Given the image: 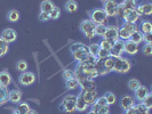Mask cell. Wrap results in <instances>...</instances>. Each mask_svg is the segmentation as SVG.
I'll list each match as a JSON object with an SVG mask.
<instances>
[{
  "instance_id": "1",
  "label": "cell",
  "mask_w": 152,
  "mask_h": 114,
  "mask_svg": "<svg viewBox=\"0 0 152 114\" xmlns=\"http://www.w3.org/2000/svg\"><path fill=\"white\" fill-rule=\"evenodd\" d=\"M95 57H88L86 61L81 63H77V66L75 68V76L80 82L85 79H95L97 78V71L95 70Z\"/></svg>"
},
{
  "instance_id": "2",
  "label": "cell",
  "mask_w": 152,
  "mask_h": 114,
  "mask_svg": "<svg viewBox=\"0 0 152 114\" xmlns=\"http://www.w3.org/2000/svg\"><path fill=\"white\" fill-rule=\"evenodd\" d=\"M70 53L72 55L73 60L77 63H81L86 61L89 57L88 54V46L83 44V42H75L70 47Z\"/></svg>"
},
{
  "instance_id": "3",
  "label": "cell",
  "mask_w": 152,
  "mask_h": 114,
  "mask_svg": "<svg viewBox=\"0 0 152 114\" xmlns=\"http://www.w3.org/2000/svg\"><path fill=\"white\" fill-rule=\"evenodd\" d=\"M130 68H132V62L128 58H125L124 56L118 57V58H114L112 72L119 73V74H126V73L129 72Z\"/></svg>"
},
{
  "instance_id": "4",
  "label": "cell",
  "mask_w": 152,
  "mask_h": 114,
  "mask_svg": "<svg viewBox=\"0 0 152 114\" xmlns=\"http://www.w3.org/2000/svg\"><path fill=\"white\" fill-rule=\"evenodd\" d=\"M76 103H77V95L75 94H69L64 98L62 99V103L60 105V110L64 113H75L76 112Z\"/></svg>"
},
{
  "instance_id": "5",
  "label": "cell",
  "mask_w": 152,
  "mask_h": 114,
  "mask_svg": "<svg viewBox=\"0 0 152 114\" xmlns=\"http://www.w3.org/2000/svg\"><path fill=\"white\" fill-rule=\"evenodd\" d=\"M95 28H96V24L89 18L81 21L80 24H79V29L81 31V33L88 40H91V39H94L96 37L95 36Z\"/></svg>"
},
{
  "instance_id": "6",
  "label": "cell",
  "mask_w": 152,
  "mask_h": 114,
  "mask_svg": "<svg viewBox=\"0 0 152 114\" xmlns=\"http://www.w3.org/2000/svg\"><path fill=\"white\" fill-rule=\"evenodd\" d=\"M138 30V26L136 24H130V23H122L121 26H119V39L124 41L129 40L130 36Z\"/></svg>"
},
{
  "instance_id": "7",
  "label": "cell",
  "mask_w": 152,
  "mask_h": 114,
  "mask_svg": "<svg viewBox=\"0 0 152 114\" xmlns=\"http://www.w3.org/2000/svg\"><path fill=\"white\" fill-rule=\"evenodd\" d=\"M107 18L109 17L103 10V8H95L89 12V20H91L96 25H102V24L107 25Z\"/></svg>"
},
{
  "instance_id": "8",
  "label": "cell",
  "mask_w": 152,
  "mask_h": 114,
  "mask_svg": "<svg viewBox=\"0 0 152 114\" xmlns=\"http://www.w3.org/2000/svg\"><path fill=\"white\" fill-rule=\"evenodd\" d=\"M36 80H37L36 74L33 72H29V71L22 72L18 76V82L23 87H29L31 84H33L36 82Z\"/></svg>"
},
{
  "instance_id": "9",
  "label": "cell",
  "mask_w": 152,
  "mask_h": 114,
  "mask_svg": "<svg viewBox=\"0 0 152 114\" xmlns=\"http://www.w3.org/2000/svg\"><path fill=\"white\" fill-rule=\"evenodd\" d=\"M118 2L115 0H107L103 2V10L105 12L107 17H117V10H118Z\"/></svg>"
},
{
  "instance_id": "10",
  "label": "cell",
  "mask_w": 152,
  "mask_h": 114,
  "mask_svg": "<svg viewBox=\"0 0 152 114\" xmlns=\"http://www.w3.org/2000/svg\"><path fill=\"white\" fill-rule=\"evenodd\" d=\"M140 14L136 12V9H125L122 14V20L125 23H130V24H136L137 21L140 20Z\"/></svg>"
},
{
  "instance_id": "11",
  "label": "cell",
  "mask_w": 152,
  "mask_h": 114,
  "mask_svg": "<svg viewBox=\"0 0 152 114\" xmlns=\"http://www.w3.org/2000/svg\"><path fill=\"white\" fill-rule=\"evenodd\" d=\"M124 46H125V41L124 40H121V39L115 40L112 49L110 50V56L113 57V58L121 57L122 55H124Z\"/></svg>"
},
{
  "instance_id": "12",
  "label": "cell",
  "mask_w": 152,
  "mask_h": 114,
  "mask_svg": "<svg viewBox=\"0 0 152 114\" xmlns=\"http://www.w3.org/2000/svg\"><path fill=\"white\" fill-rule=\"evenodd\" d=\"M107 40H111V41H115L119 39V26L117 25H107V30L104 36L102 37Z\"/></svg>"
},
{
  "instance_id": "13",
  "label": "cell",
  "mask_w": 152,
  "mask_h": 114,
  "mask_svg": "<svg viewBox=\"0 0 152 114\" xmlns=\"http://www.w3.org/2000/svg\"><path fill=\"white\" fill-rule=\"evenodd\" d=\"M135 104H136V100L130 95H125V96H122L121 98L119 99V105H120V107H121V110L124 112L128 111Z\"/></svg>"
},
{
  "instance_id": "14",
  "label": "cell",
  "mask_w": 152,
  "mask_h": 114,
  "mask_svg": "<svg viewBox=\"0 0 152 114\" xmlns=\"http://www.w3.org/2000/svg\"><path fill=\"white\" fill-rule=\"evenodd\" d=\"M83 99L85 100V103L88 105V106H91L95 102H96V99L99 97V95H97V90H94V91H80V94H79Z\"/></svg>"
},
{
  "instance_id": "15",
  "label": "cell",
  "mask_w": 152,
  "mask_h": 114,
  "mask_svg": "<svg viewBox=\"0 0 152 114\" xmlns=\"http://www.w3.org/2000/svg\"><path fill=\"white\" fill-rule=\"evenodd\" d=\"M136 12L140 14V16H150L152 14V4L150 1L146 2H138L136 6Z\"/></svg>"
},
{
  "instance_id": "16",
  "label": "cell",
  "mask_w": 152,
  "mask_h": 114,
  "mask_svg": "<svg viewBox=\"0 0 152 114\" xmlns=\"http://www.w3.org/2000/svg\"><path fill=\"white\" fill-rule=\"evenodd\" d=\"M80 91H94L97 90V86L94 79H85L79 82Z\"/></svg>"
},
{
  "instance_id": "17",
  "label": "cell",
  "mask_w": 152,
  "mask_h": 114,
  "mask_svg": "<svg viewBox=\"0 0 152 114\" xmlns=\"http://www.w3.org/2000/svg\"><path fill=\"white\" fill-rule=\"evenodd\" d=\"M0 37L4 39L7 44H12V42H15L16 39H17V32L14 29H12V28H8V29L2 31Z\"/></svg>"
},
{
  "instance_id": "18",
  "label": "cell",
  "mask_w": 152,
  "mask_h": 114,
  "mask_svg": "<svg viewBox=\"0 0 152 114\" xmlns=\"http://www.w3.org/2000/svg\"><path fill=\"white\" fill-rule=\"evenodd\" d=\"M140 52V46L134 44L130 40H126L125 41V46H124V54H127L129 56H134Z\"/></svg>"
},
{
  "instance_id": "19",
  "label": "cell",
  "mask_w": 152,
  "mask_h": 114,
  "mask_svg": "<svg viewBox=\"0 0 152 114\" xmlns=\"http://www.w3.org/2000/svg\"><path fill=\"white\" fill-rule=\"evenodd\" d=\"M149 92H150V90L148 89V87L141 84L136 90L134 91V98H135V100L138 102V103H142V100L145 98V96H146Z\"/></svg>"
},
{
  "instance_id": "20",
  "label": "cell",
  "mask_w": 152,
  "mask_h": 114,
  "mask_svg": "<svg viewBox=\"0 0 152 114\" xmlns=\"http://www.w3.org/2000/svg\"><path fill=\"white\" fill-rule=\"evenodd\" d=\"M95 70L97 71V74L99 76H103L109 74L107 71V68H105V58H96L95 61Z\"/></svg>"
},
{
  "instance_id": "21",
  "label": "cell",
  "mask_w": 152,
  "mask_h": 114,
  "mask_svg": "<svg viewBox=\"0 0 152 114\" xmlns=\"http://www.w3.org/2000/svg\"><path fill=\"white\" fill-rule=\"evenodd\" d=\"M22 91L18 90V89H13V90H9L8 94V102L13 103V104H18L21 100H22Z\"/></svg>"
},
{
  "instance_id": "22",
  "label": "cell",
  "mask_w": 152,
  "mask_h": 114,
  "mask_svg": "<svg viewBox=\"0 0 152 114\" xmlns=\"http://www.w3.org/2000/svg\"><path fill=\"white\" fill-rule=\"evenodd\" d=\"M12 81H13V78L10 76V73L8 71H1L0 72V84L4 86V87H8L12 84Z\"/></svg>"
},
{
  "instance_id": "23",
  "label": "cell",
  "mask_w": 152,
  "mask_h": 114,
  "mask_svg": "<svg viewBox=\"0 0 152 114\" xmlns=\"http://www.w3.org/2000/svg\"><path fill=\"white\" fill-rule=\"evenodd\" d=\"M88 105L85 103V100L80 95H77V103H76V111L78 112H85L88 110Z\"/></svg>"
},
{
  "instance_id": "24",
  "label": "cell",
  "mask_w": 152,
  "mask_h": 114,
  "mask_svg": "<svg viewBox=\"0 0 152 114\" xmlns=\"http://www.w3.org/2000/svg\"><path fill=\"white\" fill-rule=\"evenodd\" d=\"M8 94H9L8 87H4L0 84V106L8 103Z\"/></svg>"
},
{
  "instance_id": "25",
  "label": "cell",
  "mask_w": 152,
  "mask_h": 114,
  "mask_svg": "<svg viewBox=\"0 0 152 114\" xmlns=\"http://www.w3.org/2000/svg\"><path fill=\"white\" fill-rule=\"evenodd\" d=\"M54 8H55V5H54V2H52V0H44L41 2V6H40L41 12L42 13H47V14H49Z\"/></svg>"
},
{
  "instance_id": "26",
  "label": "cell",
  "mask_w": 152,
  "mask_h": 114,
  "mask_svg": "<svg viewBox=\"0 0 152 114\" xmlns=\"http://www.w3.org/2000/svg\"><path fill=\"white\" fill-rule=\"evenodd\" d=\"M138 31H141L143 34L145 33H152V24L150 21L145 20V21H142L141 24H140V28H138Z\"/></svg>"
},
{
  "instance_id": "27",
  "label": "cell",
  "mask_w": 152,
  "mask_h": 114,
  "mask_svg": "<svg viewBox=\"0 0 152 114\" xmlns=\"http://www.w3.org/2000/svg\"><path fill=\"white\" fill-rule=\"evenodd\" d=\"M31 107L30 105L26 103V102H20L18 104H17V107H16V112L20 114H28L30 112Z\"/></svg>"
},
{
  "instance_id": "28",
  "label": "cell",
  "mask_w": 152,
  "mask_h": 114,
  "mask_svg": "<svg viewBox=\"0 0 152 114\" xmlns=\"http://www.w3.org/2000/svg\"><path fill=\"white\" fill-rule=\"evenodd\" d=\"M64 8L69 13H76L78 10V4H77L76 0H68L64 5Z\"/></svg>"
},
{
  "instance_id": "29",
  "label": "cell",
  "mask_w": 152,
  "mask_h": 114,
  "mask_svg": "<svg viewBox=\"0 0 152 114\" xmlns=\"http://www.w3.org/2000/svg\"><path fill=\"white\" fill-rule=\"evenodd\" d=\"M65 87H66L68 90H76V89H78L79 88V81H78V79L75 76V78H72L70 80H66L65 81Z\"/></svg>"
},
{
  "instance_id": "30",
  "label": "cell",
  "mask_w": 152,
  "mask_h": 114,
  "mask_svg": "<svg viewBox=\"0 0 152 114\" xmlns=\"http://www.w3.org/2000/svg\"><path fill=\"white\" fill-rule=\"evenodd\" d=\"M129 40L130 41H133L134 44H136V45L140 46V44L143 42V33H142L141 31L137 30L136 32H134V33L130 36Z\"/></svg>"
},
{
  "instance_id": "31",
  "label": "cell",
  "mask_w": 152,
  "mask_h": 114,
  "mask_svg": "<svg viewBox=\"0 0 152 114\" xmlns=\"http://www.w3.org/2000/svg\"><path fill=\"white\" fill-rule=\"evenodd\" d=\"M20 16L21 15H20V12H18V10H16V9H10L7 14V18L9 22L16 23V22H18Z\"/></svg>"
},
{
  "instance_id": "32",
  "label": "cell",
  "mask_w": 152,
  "mask_h": 114,
  "mask_svg": "<svg viewBox=\"0 0 152 114\" xmlns=\"http://www.w3.org/2000/svg\"><path fill=\"white\" fill-rule=\"evenodd\" d=\"M113 44H114V41H111V40H107V39L102 38L101 39V41L99 42V48L107 49V50L110 52V50L112 49V47H113Z\"/></svg>"
},
{
  "instance_id": "33",
  "label": "cell",
  "mask_w": 152,
  "mask_h": 114,
  "mask_svg": "<svg viewBox=\"0 0 152 114\" xmlns=\"http://www.w3.org/2000/svg\"><path fill=\"white\" fill-rule=\"evenodd\" d=\"M99 42H96V44H91V45L88 46V54H89L91 57L97 58V53H99Z\"/></svg>"
},
{
  "instance_id": "34",
  "label": "cell",
  "mask_w": 152,
  "mask_h": 114,
  "mask_svg": "<svg viewBox=\"0 0 152 114\" xmlns=\"http://www.w3.org/2000/svg\"><path fill=\"white\" fill-rule=\"evenodd\" d=\"M8 49H9V44H7L0 37V57H4L8 53Z\"/></svg>"
},
{
  "instance_id": "35",
  "label": "cell",
  "mask_w": 152,
  "mask_h": 114,
  "mask_svg": "<svg viewBox=\"0 0 152 114\" xmlns=\"http://www.w3.org/2000/svg\"><path fill=\"white\" fill-rule=\"evenodd\" d=\"M121 4L125 9H135L138 4V0H124Z\"/></svg>"
},
{
  "instance_id": "36",
  "label": "cell",
  "mask_w": 152,
  "mask_h": 114,
  "mask_svg": "<svg viewBox=\"0 0 152 114\" xmlns=\"http://www.w3.org/2000/svg\"><path fill=\"white\" fill-rule=\"evenodd\" d=\"M134 107L136 110L137 114H149V112H150V110L145 106L143 103H137L134 105Z\"/></svg>"
},
{
  "instance_id": "37",
  "label": "cell",
  "mask_w": 152,
  "mask_h": 114,
  "mask_svg": "<svg viewBox=\"0 0 152 114\" xmlns=\"http://www.w3.org/2000/svg\"><path fill=\"white\" fill-rule=\"evenodd\" d=\"M104 97L107 99V104L109 106H110V105H113V104L117 103V96H115V94L111 92V91L107 92V94L104 95Z\"/></svg>"
},
{
  "instance_id": "38",
  "label": "cell",
  "mask_w": 152,
  "mask_h": 114,
  "mask_svg": "<svg viewBox=\"0 0 152 114\" xmlns=\"http://www.w3.org/2000/svg\"><path fill=\"white\" fill-rule=\"evenodd\" d=\"M127 86H128V88H129V90H132L133 92L136 90L137 88L141 86V82L137 80V79H130L129 81L127 82Z\"/></svg>"
},
{
  "instance_id": "39",
  "label": "cell",
  "mask_w": 152,
  "mask_h": 114,
  "mask_svg": "<svg viewBox=\"0 0 152 114\" xmlns=\"http://www.w3.org/2000/svg\"><path fill=\"white\" fill-rule=\"evenodd\" d=\"M28 63L24 61V60H21V61H18L16 63V70L18 71V72H25V71H28Z\"/></svg>"
},
{
  "instance_id": "40",
  "label": "cell",
  "mask_w": 152,
  "mask_h": 114,
  "mask_svg": "<svg viewBox=\"0 0 152 114\" xmlns=\"http://www.w3.org/2000/svg\"><path fill=\"white\" fill-rule=\"evenodd\" d=\"M105 30H107V25H104V24L96 25V28H95V36L102 38L104 36V33H105Z\"/></svg>"
},
{
  "instance_id": "41",
  "label": "cell",
  "mask_w": 152,
  "mask_h": 114,
  "mask_svg": "<svg viewBox=\"0 0 152 114\" xmlns=\"http://www.w3.org/2000/svg\"><path fill=\"white\" fill-rule=\"evenodd\" d=\"M113 64H114V58L113 57H107L105 58V68H107V73H111L112 72V68H113Z\"/></svg>"
},
{
  "instance_id": "42",
  "label": "cell",
  "mask_w": 152,
  "mask_h": 114,
  "mask_svg": "<svg viewBox=\"0 0 152 114\" xmlns=\"http://www.w3.org/2000/svg\"><path fill=\"white\" fill-rule=\"evenodd\" d=\"M60 16H61V9L55 6V8L49 13V18L50 20H58Z\"/></svg>"
},
{
  "instance_id": "43",
  "label": "cell",
  "mask_w": 152,
  "mask_h": 114,
  "mask_svg": "<svg viewBox=\"0 0 152 114\" xmlns=\"http://www.w3.org/2000/svg\"><path fill=\"white\" fill-rule=\"evenodd\" d=\"M142 103H143L149 110H151L152 108V94L151 92H149V94L145 96V98L142 100Z\"/></svg>"
},
{
  "instance_id": "44",
  "label": "cell",
  "mask_w": 152,
  "mask_h": 114,
  "mask_svg": "<svg viewBox=\"0 0 152 114\" xmlns=\"http://www.w3.org/2000/svg\"><path fill=\"white\" fill-rule=\"evenodd\" d=\"M63 79H64V81H66V80H70V79H72V78H75V71H72V70H64L63 71Z\"/></svg>"
},
{
  "instance_id": "45",
  "label": "cell",
  "mask_w": 152,
  "mask_h": 114,
  "mask_svg": "<svg viewBox=\"0 0 152 114\" xmlns=\"http://www.w3.org/2000/svg\"><path fill=\"white\" fill-rule=\"evenodd\" d=\"M142 53H143V55H145V56H151L152 55V45H150V44H145V45L143 46V48H142Z\"/></svg>"
},
{
  "instance_id": "46",
  "label": "cell",
  "mask_w": 152,
  "mask_h": 114,
  "mask_svg": "<svg viewBox=\"0 0 152 114\" xmlns=\"http://www.w3.org/2000/svg\"><path fill=\"white\" fill-rule=\"evenodd\" d=\"M110 57V52L107 49H103V48H99V53H97V58H107Z\"/></svg>"
},
{
  "instance_id": "47",
  "label": "cell",
  "mask_w": 152,
  "mask_h": 114,
  "mask_svg": "<svg viewBox=\"0 0 152 114\" xmlns=\"http://www.w3.org/2000/svg\"><path fill=\"white\" fill-rule=\"evenodd\" d=\"M95 103H96L99 106H107V99H105V97H104V96H99Z\"/></svg>"
},
{
  "instance_id": "48",
  "label": "cell",
  "mask_w": 152,
  "mask_h": 114,
  "mask_svg": "<svg viewBox=\"0 0 152 114\" xmlns=\"http://www.w3.org/2000/svg\"><path fill=\"white\" fill-rule=\"evenodd\" d=\"M96 113L97 114H110V106H109V105H107V106H101Z\"/></svg>"
},
{
  "instance_id": "49",
  "label": "cell",
  "mask_w": 152,
  "mask_h": 114,
  "mask_svg": "<svg viewBox=\"0 0 152 114\" xmlns=\"http://www.w3.org/2000/svg\"><path fill=\"white\" fill-rule=\"evenodd\" d=\"M143 42L152 45V33H145V34H143Z\"/></svg>"
},
{
  "instance_id": "50",
  "label": "cell",
  "mask_w": 152,
  "mask_h": 114,
  "mask_svg": "<svg viewBox=\"0 0 152 114\" xmlns=\"http://www.w3.org/2000/svg\"><path fill=\"white\" fill-rule=\"evenodd\" d=\"M50 18H49V14H47V13H40V15H39V21H41V22H47V21H49Z\"/></svg>"
},
{
  "instance_id": "51",
  "label": "cell",
  "mask_w": 152,
  "mask_h": 114,
  "mask_svg": "<svg viewBox=\"0 0 152 114\" xmlns=\"http://www.w3.org/2000/svg\"><path fill=\"white\" fill-rule=\"evenodd\" d=\"M124 10H125V8H124V6H122V4H119V5H118V10H117V16L122 17Z\"/></svg>"
},
{
  "instance_id": "52",
  "label": "cell",
  "mask_w": 152,
  "mask_h": 114,
  "mask_svg": "<svg viewBox=\"0 0 152 114\" xmlns=\"http://www.w3.org/2000/svg\"><path fill=\"white\" fill-rule=\"evenodd\" d=\"M28 114H38V112H37L36 110H32V108H31V110H30V112H29V113H28Z\"/></svg>"
},
{
  "instance_id": "53",
  "label": "cell",
  "mask_w": 152,
  "mask_h": 114,
  "mask_svg": "<svg viewBox=\"0 0 152 114\" xmlns=\"http://www.w3.org/2000/svg\"><path fill=\"white\" fill-rule=\"evenodd\" d=\"M87 114H97V113H96V112H94V111H91H91H89V112H88Z\"/></svg>"
},
{
  "instance_id": "54",
  "label": "cell",
  "mask_w": 152,
  "mask_h": 114,
  "mask_svg": "<svg viewBox=\"0 0 152 114\" xmlns=\"http://www.w3.org/2000/svg\"><path fill=\"white\" fill-rule=\"evenodd\" d=\"M99 1H102V2H105V1H107V0H99Z\"/></svg>"
},
{
  "instance_id": "55",
  "label": "cell",
  "mask_w": 152,
  "mask_h": 114,
  "mask_svg": "<svg viewBox=\"0 0 152 114\" xmlns=\"http://www.w3.org/2000/svg\"><path fill=\"white\" fill-rule=\"evenodd\" d=\"M12 114H20V113H17V112H14V113H12Z\"/></svg>"
},
{
  "instance_id": "56",
  "label": "cell",
  "mask_w": 152,
  "mask_h": 114,
  "mask_svg": "<svg viewBox=\"0 0 152 114\" xmlns=\"http://www.w3.org/2000/svg\"><path fill=\"white\" fill-rule=\"evenodd\" d=\"M124 114H125V113H124Z\"/></svg>"
}]
</instances>
